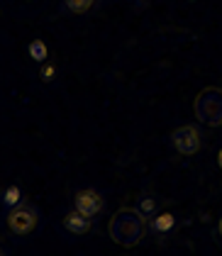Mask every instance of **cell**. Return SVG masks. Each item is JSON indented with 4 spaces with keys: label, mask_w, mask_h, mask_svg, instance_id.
Returning a JSON list of instances; mask_svg holds the SVG:
<instances>
[{
    "label": "cell",
    "mask_w": 222,
    "mask_h": 256,
    "mask_svg": "<svg viewBox=\"0 0 222 256\" xmlns=\"http://www.w3.org/2000/svg\"><path fill=\"white\" fill-rule=\"evenodd\" d=\"M40 76H42V80H52L56 76V66L54 64H44L40 68Z\"/></svg>",
    "instance_id": "cell-12"
},
{
    "label": "cell",
    "mask_w": 222,
    "mask_h": 256,
    "mask_svg": "<svg viewBox=\"0 0 222 256\" xmlns=\"http://www.w3.org/2000/svg\"><path fill=\"white\" fill-rule=\"evenodd\" d=\"M20 202H22V188L20 186H8V188L2 190V208L12 210V208H18Z\"/></svg>",
    "instance_id": "cell-8"
},
{
    "label": "cell",
    "mask_w": 222,
    "mask_h": 256,
    "mask_svg": "<svg viewBox=\"0 0 222 256\" xmlns=\"http://www.w3.org/2000/svg\"><path fill=\"white\" fill-rule=\"evenodd\" d=\"M96 2H98V0H64V8H66L68 12H74V15H83V12L93 10Z\"/></svg>",
    "instance_id": "cell-9"
},
{
    "label": "cell",
    "mask_w": 222,
    "mask_h": 256,
    "mask_svg": "<svg viewBox=\"0 0 222 256\" xmlns=\"http://www.w3.org/2000/svg\"><path fill=\"white\" fill-rule=\"evenodd\" d=\"M171 142H174V146H176L178 154L193 156V154L200 149V132H198V127H193V124H183V127H178V130L171 134Z\"/></svg>",
    "instance_id": "cell-4"
},
{
    "label": "cell",
    "mask_w": 222,
    "mask_h": 256,
    "mask_svg": "<svg viewBox=\"0 0 222 256\" xmlns=\"http://www.w3.org/2000/svg\"><path fill=\"white\" fill-rule=\"evenodd\" d=\"M174 222H176V217L171 215V212H162V215H154V230L162 234V232H168L171 227H174Z\"/></svg>",
    "instance_id": "cell-10"
},
{
    "label": "cell",
    "mask_w": 222,
    "mask_h": 256,
    "mask_svg": "<svg viewBox=\"0 0 222 256\" xmlns=\"http://www.w3.org/2000/svg\"><path fill=\"white\" fill-rule=\"evenodd\" d=\"M218 164H220V168H222V149H220V154H218Z\"/></svg>",
    "instance_id": "cell-13"
},
{
    "label": "cell",
    "mask_w": 222,
    "mask_h": 256,
    "mask_svg": "<svg viewBox=\"0 0 222 256\" xmlns=\"http://www.w3.org/2000/svg\"><path fill=\"white\" fill-rule=\"evenodd\" d=\"M137 210H140V215L146 220V217H154L156 215V210H159V202H156V198L149 196V193H144V196L137 198Z\"/></svg>",
    "instance_id": "cell-7"
},
{
    "label": "cell",
    "mask_w": 222,
    "mask_h": 256,
    "mask_svg": "<svg viewBox=\"0 0 222 256\" xmlns=\"http://www.w3.org/2000/svg\"><path fill=\"white\" fill-rule=\"evenodd\" d=\"M90 224H93V220H90V217H86V215H81L78 210L66 212V217H64V230H66V232H71V234H76V236L90 232Z\"/></svg>",
    "instance_id": "cell-6"
},
{
    "label": "cell",
    "mask_w": 222,
    "mask_h": 256,
    "mask_svg": "<svg viewBox=\"0 0 222 256\" xmlns=\"http://www.w3.org/2000/svg\"><path fill=\"white\" fill-rule=\"evenodd\" d=\"M74 208L81 212V215L86 217H93L100 215L102 208H105V200H102V196L98 193V190H93V188H86V190H78L76 193V198H74Z\"/></svg>",
    "instance_id": "cell-5"
},
{
    "label": "cell",
    "mask_w": 222,
    "mask_h": 256,
    "mask_svg": "<svg viewBox=\"0 0 222 256\" xmlns=\"http://www.w3.org/2000/svg\"><path fill=\"white\" fill-rule=\"evenodd\" d=\"M193 112H196V120L202 122V124L220 127L222 124V88H218V86L202 88L200 93L196 96Z\"/></svg>",
    "instance_id": "cell-2"
},
{
    "label": "cell",
    "mask_w": 222,
    "mask_h": 256,
    "mask_svg": "<svg viewBox=\"0 0 222 256\" xmlns=\"http://www.w3.org/2000/svg\"><path fill=\"white\" fill-rule=\"evenodd\" d=\"M220 234H222V217H220Z\"/></svg>",
    "instance_id": "cell-14"
},
{
    "label": "cell",
    "mask_w": 222,
    "mask_h": 256,
    "mask_svg": "<svg viewBox=\"0 0 222 256\" xmlns=\"http://www.w3.org/2000/svg\"><path fill=\"white\" fill-rule=\"evenodd\" d=\"M0 256H5V252H2V249H0Z\"/></svg>",
    "instance_id": "cell-15"
},
{
    "label": "cell",
    "mask_w": 222,
    "mask_h": 256,
    "mask_svg": "<svg viewBox=\"0 0 222 256\" xmlns=\"http://www.w3.org/2000/svg\"><path fill=\"white\" fill-rule=\"evenodd\" d=\"M144 227H146V220L140 215L137 208H120L110 220L108 232H110V239L115 244L130 249V246H137L142 242Z\"/></svg>",
    "instance_id": "cell-1"
},
{
    "label": "cell",
    "mask_w": 222,
    "mask_h": 256,
    "mask_svg": "<svg viewBox=\"0 0 222 256\" xmlns=\"http://www.w3.org/2000/svg\"><path fill=\"white\" fill-rule=\"evenodd\" d=\"M37 220H40L37 208L30 205V202H20L18 208H12V210L8 212V227H10V232H15V234H30V232L37 227Z\"/></svg>",
    "instance_id": "cell-3"
},
{
    "label": "cell",
    "mask_w": 222,
    "mask_h": 256,
    "mask_svg": "<svg viewBox=\"0 0 222 256\" xmlns=\"http://www.w3.org/2000/svg\"><path fill=\"white\" fill-rule=\"evenodd\" d=\"M30 56L34 61H46V44L42 40H34L30 44Z\"/></svg>",
    "instance_id": "cell-11"
}]
</instances>
